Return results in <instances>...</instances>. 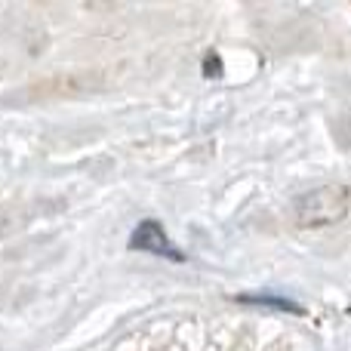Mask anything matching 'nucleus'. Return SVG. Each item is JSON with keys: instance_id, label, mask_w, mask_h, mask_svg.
<instances>
[{"instance_id": "obj_1", "label": "nucleus", "mask_w": 351, "mask_h": 351, "mask_svg": "<svg viewBox=\"0 0 351 351\" xmlns=\"http://www.w3.org/2000/svg\"><path fill=\"white\" fill-rule=\"evenodd\" d=\"M348 213V188L346 185H317L293 200V216L299 225H333Z\"/></svg>"}, {"instance_id": "obj_2", "label": "nucleus", "mask_w": 351, "mask_h": 351, "mask_svg": "<svg viewBox=\"0 0 351 351\" xmlns=\"http://www.w3.org/2000/svg\"><path fill=\"white\" fill-rule=\"evenodd\" d=\"M130 250H142V253L160 256V259H170V262H182V259H185V256L176 250V243L167 237L164 225L154 222V219H145V222L136 225V231L130 234Z\"/></svg>"}, {"instance_id": "obj_3", "label": "nucleus", "mask_w": 351, "mask_h": 351, "mask_svg": "<svg viewBox=\"0 0 351 351\" xmlns=\"http://www.w3.org/2000/svg\"><path fill=\"white\" fill-rule=\"evenodd\" d=\"M237 299L243 305H259V308H278V311H290V315H302V305L293 302L290 296H278V293H243Z\"/></svg>"}]
</instances>
